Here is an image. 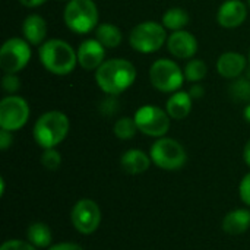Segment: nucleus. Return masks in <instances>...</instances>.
Masks as SVG:
<instances>
[{"label": "nucleus", "mask_w": 250, "mask_h": 250, "mask_svg": "<svg viewBox=\"0 0 250 250\" xmlns=\"http://www.w3.org/2000/svg\"><path fill=\"white\" fill-rule=\"evenodd\" d=\"M136 79L135 66L125 59L105 60L95 70V81L100 89L111 97L125 92Z\"/></svg>", "instance_id": "1"}, {"label": "nucleus", "mask_w": 250, "mask_h": 250, "mask_svg": "<svg viewBox=\"0 0 250 250\" xmlns=\"http://www.w3.org/2000/svg\"><path fill=\"white\" fill-rule=\"evenodd\" d=\"M40 60L42 66L53 75L64 76L75 70V66L78 63V54L63 40H48L41 44L40 50Z\"/></svg>", "instance_id": "2"}, {"label": "nucleus", "mask_w": 250, "mask_h": 250, "mask_svg": "<svg viewBox=\"0 0 250 250\" xmlns=\"http://www.w3.org/2000/svg\"><path fill=\"white\" fill-rule=\"evenodd\" d=\"M69 119L62 111H47L38 117L34 126V139L44 148H54L64 141L69 133Z\"/></svg>", "instance_id": "3"}, {"label": "nucleus", "mask_w": 250, "mask_h": 250, "mask_svg": "<svg viewBox=\"0 0 250 250\" xmlns=\"http://www.w3.org/2000/svg\"><path fill=\"white\" fill-rule=\"evenodd\" d=\"M63 18L70 31L76 34H88L98 23V9L94 0H69Z\"/></svg>", "instance_id": "4"}, {"label": "nucleus", "mask_w": 250, "mask_h": 250, "mask_svg": "<svg viewBox=\"0 0 250 250\" xmlns=\"http://www.w3.org/2000/svg\"><path fill=\"white\" fill-rule=\"evenodd\" d=\"M167 40L166 28L163 23H158L155 21H146L142 23H138L129 35L130 47L135 51L149 54L158 51Z\"/></svg>", "instance_id": "5"}, {"label": "nucleus", "mask_w": 250, "mask_h": 250, "mask_svg": "<svg viewBox=\"0 0 250 250\" xmlns=\"http://www.w3.org/2000/svg\"><path fill=\"white\" fill-rule=\"evenodd\" d=\"M149 157L152 163L163 170L167 171H174L180 170L188 160L186 151L180 142L171 138H158L151 146Z\"/></svg>", "instance_id": "6"}, {"label": "nucleus", "mask_w": 250, "mask_h": 250, "mask_svg": "<svg viewBox=\"0 0 250 250\" xmlns=\"http://www.w3.org/2000/svg\"><path fill=\"white\" fill-rule=\"evenodd\" d=\"M149 81L161 92H176L185 82V73L176 62L158 59L149 69Z\"/></svg>", "instance_id": "7"}, {"label": "nucleus", "mask_w": 250, "mask_h": 250, "mask_svg": "<svg viewBox=\"0 0 250 250\" xmlns=\"http://www.w3.org/2000/svg\"><path fill=\"white\" fill-rule=\"evenodd\" d=\"M135 122L138 130L146 136L163 138L170 129V116L157 105H144L136 110Z\"/></svg>", "instance_id": "8"}, {"label": "nucleus", "mask_w": 250, "mask_h": 250, "mask_svg": "<svg viewBox=\"0 0 250 250\" xmlns=\"http://www.w3.org/2000/svg\"><path fill=\"white\" fill-rule=\"evenodd\" d=\"M31 59V47L22 38H9L0 48V67L4 73L21 72Z\"/></svg>", "instance_id": "9"}, {"label": "nucleus", "mask_w": 250, "mask_h": 250, "mask_svg": "<svg viewBox=\"0 0 250 250\" xmlns=\"http://www.w3.org/2000/svg\"><path fill=\"white\" fill-rule=\"evenodd\" d=\"M29 119L28 103L18 95L4 97L0 101V127L9 132L22 129Z\"/></svg>", "instance_id": "10"}, {"label": "nucleus", "mask_w": 250, "mask_h": 250, "mask_svg": "<svg viewBox=\"0 0 250 250\" xmlns=\"http://www.w3.org/2000/svg\"><path fill=\"white\" fill-rule=\"evenodd\" d=\"M73 227L81 234H92L101 224V209L97 202L91 199H79L70 212Z\"/></svg>", "instance_id": "11"}, {"label": "nucleus", "mask_w": 250, "mask_h": 250, "mask_svg": "<svg viewBox=\"0 0 250 250\" xmlns=\"http://www.w3.org/2000/svg\"><path fill=\"white\" fill-rule=\"evenodd\" d=\"M76 54L79 66L85 70H97L105 62V47L97 38L82 41Z\"/></svg>", "instance_id": "12"}, {"label": "nucleus", "mask_w": 250, "mask_h": 250, "mask_svg": "<svg viewBox=\"0 0 250 250\" xmlns=\"http://www.w3.org/2000/svg\"><path fill=\"white\" fill-rule=\"evenodd\" d=\"M168 51L177 59H192L198 51V41L189 31H174L167 40Z\"/></svg>", "instance_id": "13"}, {"label": "nucleus", "mask_w": 250, "mask_h": 250, "mask_svg": "<svg viewBox=\"0 0 250 250\" xmlns=\"http://www.w3.org/2000/svg\"><path fill=\"white\" fill-rule=\"evenodd\" d=\"M248 18L246 4L242 0H227L224 1L217 13V21L224 28H237Z\"/></svg>", "instance_id": "14"}, {"label": "nucleus", "mask_w": 250, "mask_h": 250, "mask_svg": "<svg viewBox=\"0 0 250 250\" xmlns=\"http://www.w3.org/2000/svg\"><path fill=\"white\" fill-rule=\"evenodd\" d=\"M246 69V57L240 53L229 51L218 57L217 70L226 79H236L239 78Z\"/></svg>", "instance_id": "15"}, {"label": "nucleus", "mask_w": 250, "mask_h": 250, "mask_svg": "<svg viewBox=\"0 0 250 250\" xmlns=\"http://www.w3.org/2000/svg\"><path fill=\"white\" fill-rule=\"evenodd\" d=\"M151 161H152L151 157L146 155L141 149H129L120 158L122 168L125 170V173L132 174V176H138V174L145 173L149 168Z\"/></svg>", "instance_id": "16"}, {"label": "nucleus", "mask_w": 250, "mask_h": 250, "mask_svg": "<svg viewBox=\"0 0 250 250\" xmlns=\"http://www.w3.org/2000/svg\"><path fill=\"white\" fill-rule=\"evenodd\" d=\"M22 32L25 40L32 44L38 45L45 40L47 35V22L42 16L40 15H29L25 18L22 23Z\"/></svg>", "instance_id": "17"}, {"label": "nucleus", "mask_w": 250, "mask_h": 250, "mask_svg": "<svg viewBox=\"0 0 250 250\" xmlns=\"http://www.w3.org/2000/svg\"><path fill=\"white\" fill-rule=\"evenodd\" d=\"M166 111L174 120L186 119L192 111V97H190V94L185 92V91H176L167 100Z\"/></svg>", "instance_id": "18"}, {"label": "nucleus", "mask_w": 250, "mask_h": 250, "mask_svg": "<svg viewBox=\"0 0 250 250\" xmlns=\"http://www.w3.org/2000/svg\"><path fill=\"white\" fill-rule=\"evenodd\" d=\"M250 227V211L249 209H234L230 211L223 220V230L227 234H243Z\"/></svg>", "instance_id": "19"}, {"label": "nucleus", "mask_w": 250, "mask_h": 250, "mask_svg": "<svg viewBox=\"0 0 250 250\" xmlns=\"http://www.w3.org/2000/svg\"><path fill=\"white\" fill-rule=\"evenodd\" d=\"M26 237H28V242L31 245H34L37 249L48 248L51 245V240H53V234L50 231V227L44 223H32L28 227Z\"/></svg>", "instance_id": "20"}, {"label": "nucleus", "mask_w": 250, "mask_h": 250, "mask_svg": "<svg viewBox=\"0 0 250 250\" xmlns=\"http://www.w3.org/2000/svg\"><path fill=\"white\" fill-rule=\"evenodd\" d=\"M95 38L105 47L114 48L122 42V31L113 23H101L95 28Z\"/></svg>", "instance_id": "21"}, {"label": "nucleus", "mask_w": 250, "mask_h": 250, "mask_svg": "<svg viewBox=\"0 0 250 250\" xmlns=\"http://www.w3.org/2000/svg\"><path fill=\"white\" fill-rule=\"evenodd\" d=\"M189 22V15L182 7H171L163 15V25L171 31H182Z\"/></svg>", "instance_id": "22"}, {"label": "nucleus", "mask_w": 250, "mask_h": 250, "mask_svg": "<svg viewBox=\"0 0 250 250\" xmlns=\"http://www.w3.org/2000/svg\"><path fill=\"white\" fill-rule=\"evenodd\" d=\"M207 72H208V67L205 64L204 60H199V59H192L186 63L185 66V79H188L189 82H199L202 81L205 76H207Z\"/></svg>", "instance_id": "23"}, {"label": "nucleus", "mask_w": 250, "mask_h": 250, "mask_svg": "<svg viewBox=\"0 0 250 250\" xmlns=\"http://www.w3.org/2000/svg\"><path fill=\"white\" fill-rule=\"evenodd\" d=\"M113 132L122 141L132 139L136 135V132H138V126H136L135 119H130V117H122V119H119L114 123Z\"/></svg>", "instance_id": "24"}, {"label": "nucleus", "mask_w": 250, "mask_h": 250, "mask_svg": "<svg viewBox=\"0 0 250 250\" xmlns=\"http://www.w3.org/2000/svg\"><path fill=\"white\" fill-rule=\"evenodd\" d=\"M230 95L236 101H250V81L239 78L230 85Z\"/></svg>", "instance_id": "25"}, {"label": "nucleus", "mask_w": 250, "mask_h": 250, "mask_svg": "<svg viewBox=\"0 0 250 250\" xmlns=\"http://www.w3.org/2000/svg\"><path fill=\"white\" fill-rule=\"evenodd\" d=\"M41 164L44 168L50 170V171H56L60 164H62V155L59 151H56L54 148H48L44 149L42 155H41Z\"/></svg>", "instance_id": "26"}, {"label": "nucleus", "mask_w": 250, "mask_h": 250, "mask_svg": "<svg viewBox=\"0 0 250 250\" xmlns=\"http://www.w3.org/2000/svg\"><path fill=\"white\" fill-rule=\"evenodd\" d=\"M1 86L6 92L15 94L21 88V82H19V78L16 76V73H6L1 79Z\"/></svg>", "instance_id": "27"}, {"label": "nucleus", "mask_w": 250, "mask_h": 250, "mask_svg": "<svg viewBox=\"0 0 250 250\" xmlns=\"http://www.w3.org/2000/svg\"><path fill=\"white\" fill-rule=\"evenodd\" d=\"M0 250H37L34 245H31L29 242H23V240H7L1 245Z\"/></svg>", "instance_id": "28"}, {"label": "nucleus", "mask_w": 250, "mask_h": 250, "mask_svg": "<svg viewBox=\"0 0 250 250\" xmlns=\"http://www.w3.org/2000/svg\"><path fill=\"white\" fill-rule=\"evenodd\" d=\"M239 193H240V199L243 204H246L250 207V173H248L242 182H240V188H239Z\"/></svg>", "instance_id": "29"}, {"label": "nucleus", "mask_w": 250, "mask_h": 250, "mask_svg": "<svg viewBox=\"0 0 250 250\" xmlns=\"http://www.w3.org/2000/svg\"><path fill=\"white\" fill-rule=\"evenodd\" d=\"M12 142H13L12 132L1 129V130H0V149H1V151H6V149L12 145Z\"/></svg>", "instance_id": "30"}, {"label": "nucleus", "mask_w": 250, "mask_h": 250, "mask_svg": "<svg viewBox=\"0 0 250 250\" xmlns=\"http://www.w3.org/2000/svg\"><path fill=\"white\" fill-rule=\"evenodd\" d=\"M101 110H103V113L104 114H107V116H110V114H113L116 110H119V104L114 101V100H105L104 103H103V105H101Z\"/></svg>", "instance_id": "31"}, {"label": "nucleus", "mask_w": 250, "mask_h": 250, "mask_svg": "<svg viewBox=\"0 0 250 250\" xmlns=\"http://www.w3.org/2000/svg\"><path fill=\"white\" fill-rule=\"evenodd\" d=\"M48 250H83L79 245H75V243H57L54 246H51Z\"/></svg>", "instance_id": "32"}, {"label": "nucleus", "mask_w": 250, "mask_h": 250, "mask_svg": "<svg viewBox=\"0 0 250 250\" xmlns=\"http://www.w3.org/2000/svg\"><path fill=\"white\" fill-rule=\"evenodd\" d=\"M189 94H190V97H192V98H202V97H204V94H205V89H204V86H202V85L196 83V85H193V86L190 88Z\"/></svg>", "instance_id": "33"}, {"label": "nucleus", "mask_w": 250, "mask_h": 250, "mask_svg": "<svg viewBox=\"0 0 250 250\" xmlns=\"http://www.w3.org/2000/svg\"><path fill=\"white\" fill-rule=\"evenodd\" d=\"M21 4H23L25 7H38L41 4L45 3V0H19Z\"/></svg>", "instance_id": "34"}, {"label": "nucleus", "mask_w": 250, "mask_h": 250, "mask_svg": "<svg viewBox=\"0 0 250 250\" xmlns=\"http://www.w3.org/2000/svg\"><path fill=\"white\" fill-rule=\"evenodd\" d=\"M243 160L245 163L250 167V139L248 141V144L245 145V151H243Z\"/></svg>", "instance_id": "35"}, {"label": "nucleus", "mask_w": 250, "mask_h": 250, "mask_svg": "<svg viewBox=\"0 0 250 250\" xmlns=\"http://www.w3.org/2000/svg\"><path fill=\"white\" fill-rule=\"evenodd\" d=\"M243 117H245L246 122H249L250 123V104L249 105H246V108H245V111H243Z\"/></svg>", "instance_id": "36"}, {"label": "nucleus", "mask_w": 250, "mask_h": 250, "mask_svg": "<svg viewBox=\"0 0 250 250\" xmlns=\"http://www.w3.org/2000/svg\"><path fill=\"white\" fill-rule=\"evenodd\" d=\"M248 4H249V6H250V0H248Z\"/></svg>", "instance_id": "37"}, {"label": "nucleus", "mask_w": 250, "mask_h": 250, "mask_svg": "<svg viewBox=\"0 0 250 250\" xmlns=\"http://www.w3.org/2000/svg\"><path fill=\"white\" fill-rule=\"evenodd\" d=\"M249 62H250V54H249Z\"/></svg>", "instance_id": "38"}]
</instances>
